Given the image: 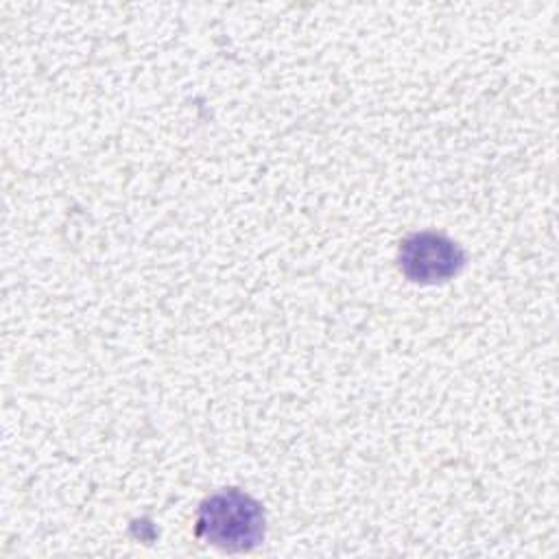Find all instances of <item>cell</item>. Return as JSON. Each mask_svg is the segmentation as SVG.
<instances>
[{
	"mask_svg": "<svg viewBox=\"0 0 559 559\" xmlns=\"http://www.w3.org/2000/svg\"><path fill=\"white\" fill-rule=\"evenodd\" d=\"M262 504L240 489H221L207 496L194 518V537L227 552L255 548L264 539Z\"/></svg>",
	"mask_w": 559,
	"mask_h": 559,
	"instance_id": "cell-1",
	"label": "cell"
},
{
	"mask_svg": "<svg viewBox=\"0 0 559 559\" xmlns=\"http://www.w3.org/2000/svg\"><path fill=\"white\" fill-rule=\"evenodd\" d=\"M400 271L417 284H441L452 280L465 264V251L443 234L415 231L400 242Z\"/></svg>",
	"mask_w": 559,
	"mask_h": 559,
	"instance_id": "cell-2",
	"label": "cell"
}]
</instances>
